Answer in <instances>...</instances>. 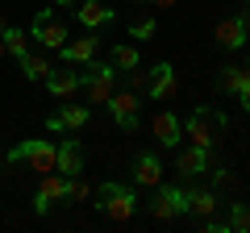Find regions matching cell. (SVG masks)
<instances>
[{"label": "cell", "instance_id": "cell-1", "mask_svg": "<svg viewBox=\"0 0 250 233\" xmlns=\"http://www.w3.org/2000/svg\"><path fill=\"white\" fill-rule=\"evenodd\" d=\"M80 92H88L92 104H108V96L117 92V67L113 63H100V58H88L80 63Z\"/></svg>", "mask_w": 250, "mask_h": 233}, {"label": "cell", "instance_id": "cell-2", "mask_svg": "<svg viewBox=\"0 0 250 233\" xmlns=\"http://www.w3.org/2000/svg\"><path fill=\"white\" fill-rule=\"evenodd\" d=\"M96 208L100 213H108V221H117V225H125L129 216H134V208H138V196H134V188H125V183H100L96 192Z\"/></svg>", "mask_w": 250, "mask_h": 233}, {"label": "cell", "instance_id": "cell-3", "mask_svg": "<svg viewBox=\"0 0 250 233\" xmlns=\"http://www.w3.org/2000/svg\"><path fill=\"white\" fill-rule=\"evenodd\" d=\"M221 129H225V116L208 113V108H196V113L184 121V137H188L192 146H200V150H213Z\"/></svg>", "mask_w": 250, "mask_h": 233}, {"label": "cell", "instance_id": "cell-4", "mask_svg": "<svg viewBox=\"0 0 250 233\" xmlns=\"http://www.w3.org/2000/svg\"><path fill=\"white\" fill-rule=\"evenodd\" d=\"M54 154H59V146L54 142H46V137H29V142H21V146H13L9 150V162H29L34 171H54Z\"/></svg>", "mask_w": 250, "mask_h": 233}, {"label": "cell", "instance_id": "cell-5", "mask_svg": "<svg viewBox=\"0 0 250 233\" xmlns=\"http://www.w3.org/2000/svg\"><path fill=\"white\" fill-rule=\"evenodd\" d=\"M29 38H34L42 50H59V46L71 38V29H67V21L54 17V9H42V13L34 17V29H29Z\"/></svg>", "mask_w": 250, "mask_h": 233}, {"label": "cell", "instance_id": "cell-6", "mask_svg": "<svg viewBox=\"0 0 250 233\" xmlns=\"http://www.w3.org/2000/svg\"><path fill=\"white\" fill-rule=\"evenodd\" d=\"M188 213V192L184 188H171V183H159L150 200V216L154 221H175V216Z\"/></svg>", "mask_w": 250, "mask_h": 233}, {"label": "cell", "instance_id": "cell-7", "mask_svg": "<svg viewBox=\"0 0 250 233\" xmlns=\"http://www.w3.org/2000/svg\"><path fill=\"white\" fill-rule=\"evenodd\" d=\"M62 200H67V175H59V171H46L42 183H38V192H34V213L46 216L54 204H62Z\"/></svg>", "mask_w": 250, "mask_h": 233}, {"label": "cell", "instance_id": "cell-8", "mask_svg": "<svg viewBox=\"0 0 250 233\" xmlns=\"http://www.w3.org/2000/svg\"><path fill=\"white\" fill-rule=\"evenodd\" d=\"M138 108H142V96H138V92H129V88L108 96V113H113V121L125 129V134H129V129H138Z\"/></svg>", "mask_w": 250, "mask_h": 233}, {"label": "cell", "instance_id": "cell-9", "mask_svg": "<svg viewBox=\"0 0 250 233\" xmlns=\"http://www.w3.org/2000/svg\"><path fill=\"white\" fill-rule=\"evenodd\" d=\"M150 134H154V142L163 146V150H175L179 142H184V121H179L175 113H154V121H150Z\"/></svg>", "mask_w": 250, "mask_h": 233}, {"label": "cell", "instance_id": "cell-10", "mask_svg": "<svg viewBox=\"0 0 250 233\" xmlns=\"http://www.w3.org/2000/svg\"><path fill=\"white\" fill-rule=\"evenodd\" d=\"M96 50H100V38H96V29H88L83 38H67V42L59 46V58L62 63H71V67H80V63H88V58H96Z\"/></svg>", "mask_w": 250, "mask_h": 233}, {"label": "cell", "instance_id": "cell-11", "mask_svg": "<svg viewBox=\"0 0 250 233\" xmlns=\"http://www.w3.org/2000/svg\"><path fill=\"white\" fill-rule=\"evenodd\" d=\"M113 4H104V0H80L75 4V21H80L83 29H104V25H113Z\"/></svg>", "mask_w": 250, "mask_h": 233}, {"label": "cell", "instance_id": "cell-12", "mask_svg": "<svg viewBox=\"0 0 250 233\" xmlns=\"http://www.w3.org/2000/svg\"><path fill=\"white\" fill-rule=\"evenodd\" d=\"M88 121H92V108L88 104H62L59 113L46 121V129H50V134H62V129H83Z\"/></svg>", "mask_w": 250, "mask_h": 233}, {"label": "cell", "instance_id": "cell-13", "mask_svg": "<svg viewBox=\"0 0 250 233\" xmlns=\"http://www.w3.org/2000/svg\"><path fill=\"white\" fill-rule=\"evenodd\" d=\"M146 96H150V100H171V96H175V67H171V63H154L150 67Z\"/></svg>", "mask_w": 250, "mask_h": 233}, {"label": "cell", "instance_id": "cell-14", "mask_svg": "<svg viewBox=\"0 0 250 233\" xmlns=\"http://www.w3.org/2000/svg\"><path fill=\"white\" fill-rule=\"evenodd\" d=\"M175 167H179L184 179H196V175L208 171V150H200V146H184V150L175 154Z\"/></svg>", "mask_w": 250, "mask_h": 233}, {"label": "cell", "instance_id": "cell-15", "mask_svg": "<svg viewBox=\"0 0 250 233\" xmlns=\"http://www.w3.org/2000/svg\"><path fill=\"white\" fill-rule=\"evenodd\" d=\"M54 171H59V175H80V171H83V154H80V142H75V137L59 142V154H54Z\"/></svg>", "mask_w": 250, "mask_h": 233}, {"label": "cell", "instance_id": "cell-16", "mask_svg": "<svg viewBox=\"0 0 250 233\" xmlns=\"http://www.w3.org/2000/svg\"><path fill=\"white\" fill-rule=\"evenodd\" d=\"M46 92L54 100H71L80 92V71H50L46 75Z\"/></svg>", "mask_w": 250, "mask_h": 233}, {"label": "cell", "instance_id": "cell-17", "mask_svg": "<svg viewBox=\"0 0 250 233\" xmlns=\"http://www.w3.org/2000/svg\"><path fill=\"white\" fill-rule=\"evenodd\" d=\"M134 183H142V188H159L163 183V162L154 154H138L134 158Z\"/></svg>", "mask_w": 250, "mask_h": 233}, {"label": "cell", "instance_id": "cell-18", "mask_svg": "<svg viewBox=\"0 0 250 233\" xmlns=\"http://www.w3.org/2000/svg\"><path fill=\"white\" fill-rule=\"evenodd\" d=\"M213 38H217V46H221V50H242V42H246L238 17H221V21H217V29H213Z\"/></svg>", "mask_w": 250, "mask_h": 233}, {"label": "cell", "instance_id": "cell-19", "mask_svg": "<svg viewBox=\"0 0 250 233\" xmlns=\"http://www.w3.org/2000/svg\"><path fill=\"white\" fill-rule=\"evenodd\" d=\"M217 192L213 188H196V192H188V213L192 216H213L217 213Z\"/></svg>", "mask_w": 250, "mask_h": 233}, {"label": "cell", "instance_id": "cell-20", "mask_svg": "<svg viewBox=\"0 0 250 233\" xmlns=\"http://www.w3.org/2000/svg\"><path fill=\"white\" fill-rule=\"evenodd\" d=\"M17 63H21V71H25V79H29V83H46V75L54 71L46 54H25V58H17Z\"/></svg>", "mask_w": 250, "mask_h": 233}, {"label": "cell", "instance_id": "cell-21", "mask_svg": "<svg viewBox=\"0 0 250 233\" xmlns=\"http://www.w3.org/2000/svg\"><path fill=\"white\" fill-rule=\"evenodd\" d=\"M217 83H221V92L238 96V92H242V83H246V71H242L238 63H225V67H221V75H217Z\"/></svg>", "mask_w": 250, "mask_h": 233}, {"label": "cell", "instance_id": "cell-22", "mask_svg": "<svg viewBox=\"0 0 250 233\" xmlns=\"http://www.w3.org/2000/svg\"><path fill=\"white\" fill-rule=\"evenodd\" d=\"M0 38H4V50H9L13 58H25V54H29V34H25V29H13L9 25Z\"/></svg>", "mask_w": 250, "mask_h": 233}, {"label": "cell", "instance_id": "cell-23", "mask_svg": "<svg viewBox=\"0 0 250 233\" xmlns=\"http://www.w3.org/2000/svg\"><path fill=\"white\" fill-rule=\"evenodd\" d=\"M108 63L117 67V71H129V67L142 63V54H138V46H113V58Z\"/></svg>", "mask_w": 250, "mask_h": 233}, {"label": "cell", "instance_id": "cell-24", "mask_svg": "<svg viewBox=\"0 0 250 233\" xmlns=\"http://www.w3.org/2000/svg\"><path fill=\"white\" fill-rule=\"evenodd\" d=\"M83 200H92V188L80 175H67V204H83Z\"/></svg>", "mask_w": 250, "mask_h": 233}, {"label": "cell", "instance_id": "cell-25", "mask_svg": "<svg viewBox=\"0 0 250 233\" xmlns=\"http://www.w3.org/2000/svg\"><path fill=\"white\" fill-rule=\"evenodd\" d=\"M233 229H242V233L250 229V204H242V200H233V204H229V233Z\"/></svg>", "mask_w": 250, "mask_h": 233}, {"label": "cell", "instance_id": "cell-26", "mask_svg": "<svg viewBox=\"0 0 250 233\" xmlns=\"http://www.w3.org/2000/svg\"><path fill=\"white\" fill-rule=\"evenodd\" d=\"M146 83H150V71H142V63H138V67H129V75H125V88L142 96V92H146Z\"/></svg>", "mask_w": 250, "mask_h": 233}, {"label": "cell", "instance_id": "cell-27", "mask_svg": "<svg viewBox=\"0 0 250 233\" xmlns=\"http://www.w3.org/2000/svg\"><path fill=\"white\" fill-rule=\"evenodd\" d=\"M154 34H159V25H154L150 17H142V21L129 25V38H138V42H146V38H154Z\"/></svg>", "mask_w": 250, "mask_h": 233}, {"label": "cell", "instance_id": "cell-28", "mask_svg": "<svg viewBox=\"0 0 250 233\" xmlns=\"http://www.w3.org/2000/svg\"><path fill=\"white\" fill-rule=\"evenodd\" d=\"M229 179H233L229 167H217V171H213V183H229Z\"/></svg>", "mask_w": 250, "mask_h": 233}, {"label": "cell", "instance_id": "cell-29", "mask_svg": "<svg viewBox=\"0 0 250 233\" xmlns=\"http://www.w3.org/2000/svg\"><path fill=\"white\" fill-rule=\"evenodd\" d=\"M238 100H242V108H246V113H250V79L242 83V92H238Z\"/></svg>", "mask_w": 250, "mask_h": 233}, {"label": "cell", "instance_id": "cell-30", "mask_svg": "<svg viewBox=\"0 0 250 233\" xmlns=\"http://www.w3.org/2000/svg\"><path fill=\"white\" fill-rule=\"evenodd\" d=\"M238 21H242V34H246V42H250V9H242Z\"/></svg>", "mask_w": 250, "mask_h": 233}, {"label": "cell", "instance_id": "cell-31", "mask_svg": "<svg viewBox=\"0 0 250 233\" xmlns=\"http://www.w3.org/2000/svg\"><path fill=\"white\" fill-rule=\"evenodd\" d=\"M154 9H175V0H150Z\"/></svg>", "mask_w": 250, "mask_h": 233}, {"label": "cell", "instance_id": "cell-32", "mask_svg": "<svg viewBox=\"0 0 250 233\" xmlns=\"http://www.w3.org/2000/svg\"><path fill=\"white\" fill-rule=\"evenodd\" d=\"M54 4H62V9H75V4H80V0H54Z\"/></svg>", "mask_w": 250, "mask_h": 233}, {"label": "cell", "instance_id": "cell-33", "mask_svg": "<svg viewBox=\"0 0 250 233\" xmlns=\"http://www.w3.org/2000/svg\"><path fill=\"white\" fill-rule=\"evenodd\" d=\"M4 29H9V21H4V13H0V34H4Z\"/></svg>", "mask_w": 250, "mask_h": 233}, {"label": "cell", "instance_id": "cell-34", "mask_svg": "<svg viewBox=\"0 0 250 233\" xmlns=\"http://www.w3.org/2000/svg\"><path fill=\"white\" fill-rule=\"evenodd\" d=\"M242 71H246V79H250V58H246V63H242Z\"/></svg>", "mask_w": 250, "mask_h": 233}, {"label": "cell", "instance_id": "cell-35", "mask_svg": "<svg viewBox=\"0 0 250 233\" xmlns=\"http://www.w3.org/2000/svg\"><path fill=\"white\" fill-rule=\"evenodd\" d=\"M4 54H9V50H4V38H0V58H4Z\"/></svg>", "mask_w": 250, "mask_h": 233}, {"label": "cell", "instance_id": "cell-36", "mask_svg": "<svg viewBox=\"0 0 250 233\" xmlns=\"http://www.w3.org/2000/svg\"><path fill=\"white\" fill-rule=\"evenodd\" d=\"M246 9H250V0H246Z\"/></svg>", "mask_w": 250, "mask_h": 233}]
</instances>
